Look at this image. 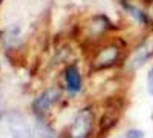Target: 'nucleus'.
<instances>
[{
  "mask_svg": "<svg viewBox=\"0 0 153 138\" xmlns=\"http://www.w3.org/2000/svg\"><path fill=\"white\" fill-rule=\"evenodd\" d=\"M94 114L89 108L82 109L73 119L69 138H88L93 129Z\"/></svg>",
  "mask_w": 153,
  "mask_h": 138,
  "instance_id": "1",
  "label": "nucleus"
},
{
  "mask_svg": "<svg viewBox=\"0 0 153 138\" xmlns=\"http://www.w3.org/2000/svg\"><path fill=\"white\" fill-rule=\"evenodd\" d=\"M153 56V34L149 35L134 50L130 60L129 66L136 70Z\"/></svg>",
  "mask_w": 153,
  "mask_h": 138,
  "instance_id": "2",
  "label": "nucleus"
},
{
  "mask_svg": "<svg viewBox=\"0 0 153 138\" xmlns=\"http://www.w3.org/2000/svg\"><path fill=\"white\" fill-rule=\"evenodd\" d=\"M60 92L57 89H49L39 96L33 104V109L38 113L45 112L51 108L59 98Z\"/></svg>",
  "mask_w": 153,
  "mask_h": 138,
  "instance_id": "3",
  "label": "nucleus"
},
{
  "mask_svg": "<svg viewBox=\"0 0 153 138\" xmlns=\"http://www.w3.org/2000/svg\"><path fill=\"white\" fill-rule=\"evenodd\" d=\"M119 56L118 48L116 46H108L103 48L94 60V65L97 68L108 67L115 63Z\"/></svg>",
  "mask_w": 153,
  "mask_h": 138,
  "instance_id": "4",
  "label": "nucleus"
},
{
  "mask_svg": "<svg viewBox=\"0 0 153 138\" xmlns=\"http://www.w3.org/2000/svg\"><path fill=\"white\" fill-rule=\"evenodd\" d=\"M67 86L69 92H78L81 88V77L79 72L75 66H69L65 74Z\"/></svg>",
  "mask_w": 153,
  "mask_h": 138,
  "instance_id": "5",
  "label": "nucleus"
},
{
  "mask_svg": "<svg viewBox=\"0 0 153 138\" xmlns=\"http://www.w3.org/2000/svg\"><path fill=\"white\" fill-rule=\"evenodd\" d=\"M33 138H55V136L47 126L42 123H39L34 128Z\"/></svg>",
  "mask_w": 153,
  "mask_h": 138,
  "instance_id": "6",
  "label": "nucleus"
},
{
  "mask_svg": "<svg viewBox=\"0 0 153 138\" xmlns=\"http://www.w3.org/2000/svg\"><path fill=\"white\" fill-rule=\"evenodd\" d=\"M143 136H144L143 132L139 129L129 130L126 134V138H143Z\"/></svg>",
  "mask_w": 153,
  "mask_h": 138,
  "instance_id": "7",
  "label": "nucleus"
},
{
  "mask_svg": "<svg viewBox=\"0 0 153 138\" xmlns=\"http://www.w3.org/2000/svg\"><path fill=\"white\" fill-rule=\"evenodd\" d=\"M148 86H149V92L153 95V66L149 72L148 76Z\"/></svg>",
  "mask_w": 153,
  "mask_h": 138,
  "instance_id": "8",
  "label": "nucleus"
},
{
  "mask_svg": "<svg viewBox=\"0 0 153 138\" xmlns=\"http://www.w3.org/2000/svg\"><path fill=\"white\" fill-rule=\"evenodd\" d=\"M0 100H1V94H0Z\"/></svg>",
  "mask_w": 153,
  "mask_h": 138,
  "instance_id": "9",
  "label": "nucleus"
}]
</instances>
